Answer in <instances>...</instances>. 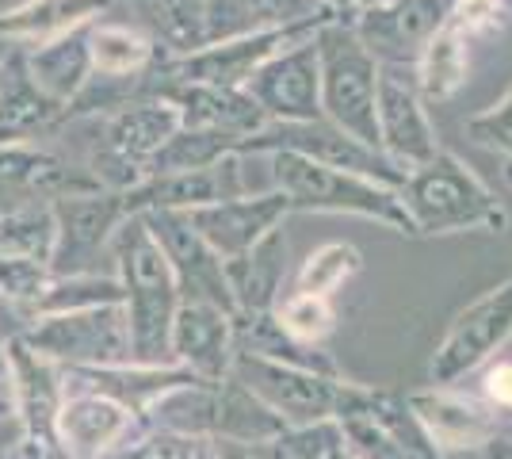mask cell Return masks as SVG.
Instances as JSON below:
<instances>
[{"instance_id": "17", "label": "cell", "mask_w": 512, "mask_h": 459, "mask_svg": "<svg viewBox=\"0 0 512 459\" xmlns=\"http://www.w3.org/2000/svg\"><path fill=\"white\" fill-rule=\"evenodd\" d=\"M54 207V257L50 272L54 276H81L96 272V261L111 245L115 226L123 222V192H85V196H62L50 199Z\"/></svg>"}, {"instance_id": "32", "label": "cell", "mask_w": 512, "mask_h": 459, "mask_svg": "<svg viewBox=\"0 0 512 459\" xmlns=\"http://www.w3.org/2000/svg\"><path fill=\"white\" fill-rule=\"evenodd\" d=\"M146 429L184 433V437H211L218 433V383L188 379L161 391L150 406L138 414Z\"/></svg>"}, {"instance_id": "20", "label": "cell", "mask_w": 512, "mask_h": 459, "mask_svg": "<svg viewBox=\"0 0 512 459\" xmlns=\"http://www.w3.org/2000/svg\"><path fill=\"white\" fill-rule=\"evenodd\" d=\"M291 215L287 199L276 188L268 192H249L237 199H218L207 207L184 211V219L192 222V230L211 245L222 261H234L241 253H249L264 234H272Z\"/></svg>"}, {"instance_id": "35", "label": "cell", "mask_w": 512, "mask_h": 459, "mask_svg": "<svg viewBox=\"0 0 512 459\" xmlns=\"http://www.w3.org/2000/svg\"><path fill=\"white\" fill-rule=\"evenodd\" d=\"M360 268H363V253L352 241H325L314 253H306V261L295 272V287L291 291L333 299L348 280L360 276Z\"/></svg>"}, {"instance_id": "30", "label": "cell", "mask_w": 512, "mask_h": 459, "mask_svg": "<svg viewBox=\"0 0 512 459\" xmlns=\"http://www.w3.org/2000/svg\"><path fill=\"white\" fill-rule=\"evenodd\" d=\"M409 73H413V85L425 104H448L470 77V39L448 20L421 46Z\"/></svg>"}, {"instance_id": "23", "label": "cell", "mask_w": 512, "mask_h": 459, "mask_svg": "<svg viewBox=\"0 0 512 459\" xmlns=\"http://www.w3.org/2000/svg\"><path fill=\"white\" fill-rule=\"evenodd\" d=\"M234 314L211 303H180L169 333V360L184 372L218 383L234 364Z\"/></svg>"}, {"instance_id": "11", "label": "cell", "mask_w": 512, "mask_h": 459, "mask_svg": "<svg viewBox=\"0 0 512 459\" xmlns=\"http://www.w3.org/2000/svg\"><path fill=\"white\" fill-rule=\"evenodd\" d=\"M241 387L272 406L287 425H318V421H333L337 414V402H341L344 375H321L310 368H295V364H279L268 356H256V352H234V364H230Z\"/></svg>"}, {"instance_id": "45", "label": "cell", "mask_w": 512, "mask_h": 459, "mask_svg": "<svg viewBox=\"0 0 512 459\" xmlns=\"http://www.w3.org/2000/svg\"><path fill=\"white\" fill-rule=\"evenodd\" d=\"M0 459H27L23 456V429L16 414L0 417Z\"/></svg>"}, {"instance_id": "9", "label": "cell", "mask_w": 512, "mask_h": 459, "mask_svg": "<svg viewBox=\"0 0 512 459\" xmlns=\"http://www.w3.org/2000/svg\"><path fill=\"white\" fill-rule=\"evenodd\" d=\"M512 341V276L486 287L478 299H470L436 349L428 356V383L432 387H459L467 375L482 372L497 360Z\"/></svg>"}, {"instance_id": "24", "label": "cell", "mask_w": 512, "mask_h": 459, "mask_svg": "<svg viewBox=\"0 0 512 459\" xmlns=\"http://www.w3.org/2000/svg\"><path fill=\"white\" fill-rule=\"evenodd\" d=\"M146 96L169 100L172 108H176V115H180V127H188V131H222L245 142L249 134H256L268 123V115L256 108V100L245 88L157 85Z\"/></svg>"}, {"instance_id": "50", "label": "cell", "mask_w": 512, "mask_h": 459, "mask_svg": "<svg viewBox=\"0 0 512 459\" xmlns=\"http://www.w3.org/2000/svg\"><path fill=\"white\" fill-rule=\"evenodd\" d=\"M325 459H356V456H352V448H348V444H341V448H333Z\"/></svg>"}, {"instance_id": "1", "label": "cell", "mask_w": 512, "mask_h": 459, "mask_svg": "<svg viewBox=\"0 0 512 459\" xmlns=\"http://www.w3.org/2000/svg\"><path fill=\"white\" fill-rule=\"evenodd\" d=\"M107 253L115 257V276L123 284L134 364H172L169 333L180 306V287L146 215H123Z\"/></svg>"}, {"instance_id": "15", "label": "cell", "mask_w": 512, "mask_h": 459, "mask_svg": "<svg viewBox=\"0 0 512 459\" xmlns=\"http://www.w3.org/2000/svg\"><path fill=\"white\" fill-rule=\"evenodd\" d=\"M375 146L386 161L409 173L432 161L440 146V134L428 119V108L421 92L413 85L409 69H390L383 66L379 73V104H375Z\"/></svg>"}, {"instance_id": "28", "label": "cell", "mask_w": 512, "mask_h": 459, "mask_svg": "<svg viewBox=\"0 0 512 459\" xmlns=\"http://www.w3.org/2000/svg\"><path fill=\"white\" fill-rule=\"evenodd\" d=\"M226 264V284L234 295L237 314H272L283 299V280H287V238L283 226L264 234L249 253H241Z\"/></svg>"}, {"instance_id": "37", "label": "cell", "mask_w": 512, "mask_h": 459, "mask_svg": "<svg viewBox=\"0 0 512 459\" xmlns=\"http://www.w3.org/2000/svg\"><path fill=\"white\" fill-rule=\"evenodd\" d=\"M276 322L283 333H291L302 345H325L337 329V306L325 295H306V291H287L276 303Z\"/></svg>"}, {"instance_id": "19", "label": "cell", "mask_w": 512, "mask_h": 459, "mask_svg": "<svg viewBox=\"0 0 512 459\" xmlns=\"http://www.w3.org/2000/svg\"><path fill=\"white\" fill-rule=\"evenodd\" d=\"M146 222H150L153 238H157L172 276H176L180 303H211L234 314V295H230V284H226V264L207 241L195 234L192 222L184 219L180 211H150Z\"/></svg>"}, {"instance_id": "25", "label": "cell", "mask_w": 512, "mask_h": 459, "mask_svg": "<svg viewBox=\"0 0 512 459\" xmlns=\"http://www.w3.org/2000/svg\"><path fill=\"white\" fill-rule=\"evenodd\" d=\"M65 123V108L54 104L43 88L31 81L23 46H8L0 58V146L4 142H35Z\"/></svg>"}, {"instance_id": "8", "label": "cell", "mask_w": 512, "mask_h": 459, "mask_svg": "<svg viewBox=\"0 0 512 459\" xmlns=\"http://www.w3.org/2000/svg\"><path fill=\"white\" fill-rule=\"evenodd\" d=\"M176 131H180V115L169 100L138 96L100 119V150L92 157L88 173L107 192H127L146 176V165Z\"/></svg>"}, {"instance_id": "31", "label": "cell", "mask_w": 512, "mask_h": 459, "mask_svg": "<svg viewBox=\"0 0 512 459\" xmlns=\"http://www.w3.org/2000/svg\"><path fill=\"white\" fill-rule=\"evenodd\" d=\"M88 54H92V73L111 77V81L146 77L165 58V50L153 43L142 27L107 20H96L88 27Z\"/></svg>"}, {"instance_id": "39", "label": "cell", "mask_w": 512, "mask_h": 459, "mask_svg": "<svg viewBox=\"0 0 512 459\" xmlns=\"http://www.w3.org/2000/svg\"><path fill=\"white\" fill-rule=\"evenodd\" d=\"M50 280H54L50 264L31 261V257H0V299L12 303L27 318L39 314Z\"/></svg>"}, {"instance_id": "4", "label": "cell", "mask_w": 512, "mask_h": 459, "mask_svg": "<svg viewBox=\"0 0 512 459\" xmlns=\"http://www.w3.org/2000/svg\"><path fill=\"white\" fill-rule=\"evenodd\" d=\"M314 43L321 66V119L363 146H375V104H379L383 66L363 50L356 31L341 20L321 23Z\"/></svg>"}, {"instance_id": "18", "label": "cell", "mask_w": 512, "mask_h": 459, "mask_svg": "<svg viewBox=\"0 0 512 459\" xmlns=\"http://www.w3.org/2000/svg\"><path fill=\"white\" fill-rule=\"evenodd\" d=\"M245 92L256 108L268 115V123H310L321 119V66L318 43H302L279 50L249 77Z\"/></svg>"}, {"instance_id": "29", "label": "cell", "mask_w": 512, "mask_h": 459, "mask_svg": "<svg viewBox=\"0 0 512 459\" xmlns=\"http://www.w3.org/2000/svg\"><path fill=\"white\" fill-rule=\"evenodd\" d=\"M23 62L31 81L43 88L54 104H62L69 111V104L85 92V85L92 81V54H88V27L69 31L62 39L43 46H27Z\"/></svg>"}, {"instance_id": "5", "label": "cell", "mask_w": 512, "mask_h": 459, "mask_svg": "<svg viewBox=\"0 0 512 459\" xmlns=\"http://www.w3.org/2000/svg\"><path fill=\"white\" fill-rule=\"evenodd\" d=\"M333 16L321 20H302L291 27H272V31H249L237 39H222L192 54H176V58H161L157 66L142 77V96L157 85H222V88H245L249 77L264 66L268 58H276L279 50L314 39L321 31V23H329Z\"/></svg>"}, {"instance_id": "33", "label": "cell", "mask_w": 512, "mask_h": 459, "mask_svg": "<svg viewBox=\"0 0 512 459\" xmlns=\"http://www.w3.org/2000/svg\"><path fill=\"white\" fill-rule=\"evenodd\" d=\"M287 429V421L264 406L249 387H241L234 375L218 379V433L214 440H234V444H260Z\"/></svg>"}, {"instance_id": "6", "label": "cell", "mask_w": 512, "mask_h": 459, "mask_svg": "<svg viewBox=\"0 0 512 459\" xmlns=\"http://www.w3.org/2000/svg\"><path fill=\"white\" fill-rule=\"evenodd\" d=\"M333 421L356 459H444L409 414L406 398L386 387L344 379Z\"/></svg>"}, {"instance_id": "12", "label": "cell", "mask_w": 512, "mask_h": 459, "mask_svg": "<svg viewBox=\"0 0 512 459\" xmlns=\"http://www.w3.org/2000/svg\"><path fill=\"white\" fill-rule=\"evenodd\" d=\"M4 349H8V368H12V410L23 429V456L54 459L62 452L54 437V421L65 398L62 368L46 360L43 352L31 349L20 333H12Z\"/></svg>"}, {"instance_id": "40", "label": "cell", "mask_w": 512, "mask_h": 459, "mask_svg": "<svg viewBox=\"0 0 512 459\" xmlns=\"http://www.w3.org/2000/svg\"><path fill=\"white\" fill-rule=\"evenodd\" d=\"M115 459H218V444L211 437H184L165 429H138L115 452Z\"/></svg>"}, {"instance_id": "44", "label": "cell", "mask_w": 512, "mask_h": 459, "mask_svg": "<svg viewBox=\"0 0 512 459\" xmlns=\"http://www.w3.org/2000/svg\"><path fill=\"white\" fill-rule=\"evenodd\" d=\"M482 398L497 410V417H512V356H497L482 368Z\"/></svg>"}, {"instance_id": "48", "label": "cell", "mask_w": 512, "mask_h": 459, "mask_svg": "<svg viewBox=\"0 0 512 459\" xmlns=\"http://www.w3.org/2000/svg\"><path fill=\"white\" fill-rule=\"evenodd\" d=\"M0 391L12 394V368H8V349H4V337H0Z\"/></svg>"}, {"instance_id": "27", "label": "cell", "mask_w": 512, "mask_h": 459, "mask_svg": "<svg viewBox=\"0 0 512 459\" xmlns=\"http://www.w3.org/2000/svg\"><path fill=\"white\" fill-rule=\"evenodd\" d=\"M115 0H23L0 12V43L8 46H43L69 31L92 27L104 20Z\"/></svg>"}, {"instance_id": "14", "label": "cell", "mask_w": 512, "mask_h": 459, "mask_svg": "<svg viewBox=\"0 0 512 459\" xmlns=\"http://www.w3.org/2000/svg\"><path fill=\"white\" fill-rule=\"evenodd\" d=\"M451 20V0H371L348 20L363 50L390 69H409L421 46Z\"/></svg>"}, {"instance_id": "26", "label": "cell", "mask_w": 512, "mask_h": 459, "mask_svg": "<svg viewBox=\"0 0 512 459\" xmlns=\"http://www.w3.org/2000/svg\"><path fill=\"white\" fill-rule=\"evenodd\" d=\"M0 184L20 188L31 199H62L100 192V180L88 169H73L54 150L35 142H4L0 146Z\"/></svg>"}, {"instance_id": "47", "label": "cell", "mask_w": 512, "mask_h": 459, "mask_svg": "<svg viewBox=\"0 0 512 459\" xmlns=\"http://www.w3.org/2000/svg\"><path fill=\"white\" fill-rule=\"evenodd\" d=\"M478 452H482V459H512V437L509 433H493Z\"/></svg>"}, {"instance_id": "43", "label": "cell", "mask_w": 512, "mask_h": 459, "mask_svg": "<svg viewBox=\"0 0 512 459\" xmlns=\"http://www.w3.org/2000/svg\"><path fill=\"white\" fill-rule=\"evenodd\" d=\"M249 8H253L256 31H272V27H291V23L329 16L321 8V0H249Z\"/></svg>"}, {"instance_id": "3", "label": "cell", "mask_w": 512, "mask_h": 459, "mask_svg": "<svg viewBox=\"0 0 512 459\" xmlns=\"http://www.w3.org/2000/svg\"><path fill=\"white\" fill-rule=\"evenodd\" d=\"M417 238H448V234H505L509 207L493 196V188L470 169L459 153L440 150L421 169H409L398 184Z\"/></svg>"}, {"instance_id": "34", "label": "cell", "mask_w": 512, "mask_h": 459, "mask_svg": "<svg viewBox=\"0 0 512 459\" xmlns=\"http://www.w3.org/2000/svg\"><path fill=\"white\" fill-rule=\"evenodd\" d=\"M54 207L50 199H23L0 215V257H31L50 264L54 257Z\"/></svg>"}, {"instance_id": "49", "label": "cell", "mask_w": 512, "mask_h": 459, "mask_svg": "<svg viewBox=\"0 0 512 459\" xmlns=\"http://www.w3.org/2000/svg\"><path fill=\"white\" fill-rule=\"evenodd\" d=\"M16 410H12V394H4L0 391V417H12Z\"/></svg>"}, {"instance_id": "42", "label": "cell", "mask_w": 512, "mask_h": 459, "mask_svg": "<svg viewBox=\"0 0 512 459\" xmlns=\"http://www.w3.org/2000/svg\"><path fill=\"white\" fill-rule=\"evenodd\" d=\"M451 23L467 39H486L509 27V0H451Z\"/></svg>"}, {"instance_id": "38", "label": "cell", "mask_w": 512, "mask_h": 459, "mask_svg": "<svg viewBox=\"0 0 512 459\" xmlns=\"http://www.w3.org/2000/svg\"><path fill=\"white\" fill-rule=\"evenodd\" d=\"M104 303H123L119 276H100V272L54 276L46 299L39 303V314H65V310H88V306H104Z\"/></svg>"}, {"instance_id": "13", "label": "cell", "mask_w": 512, "mask_h": 459, "mask_svg": "<svg viewBox=\"0 0 512 459\" xmlns=\"http://www.w3.org/2000/svg\"><path fill=\"white\" fill-rule=\"evenodd\" d=\"M256 192L249 173V153H226L207 169L188 173H146L134 188L123 192L127 215H150V211H195L218 199H237Z\"/></svg>"}, {"instance_id": "7", "label": "cell", "mask_w": 512, "mask_h": 459, "mask_svg": "<svg viewBox=\"0 0 512 459\" xmlns=\"http://www.w3.org/2000/svg\"><path fill=\"white\" fill-rule=\"evenodd\" d=\"M20 337L58 368H115L134 364L130 352V326L123 303L65 310V314H39L27 318Z\"/></svg>"}, {"instance_id": "2", "label": "cell", "mask_w": 512, "mask_h": 459, "mask_svg": "<svg viewBox=\"0 0 512 459\" xmlns=\"http://www.w3.org/2000/svg\"><path fill=\"white\" fill-rule=\"evenodd\" d=\"M268 161V188H276L287 199L291 215L306 211V215H356V219L379 222L394 234L417 238L413 219H409L406 203L398 196L394 184L371 180L363 173H348V169H333L310 161L302 153H264Z\"/></svg>"}, {"instance_id": "16", "label": "cell", "mask_w": 512, "mask_h": 459, "mask_svg": "<svg viewBox=\"0 0 512 459\" xmlns=\"http://www.w3.org/2000/svg\"><path fill=\"white\" fill-rule=\"evenodd\" d=\"M302 153L310 161L321 165H333V169H348V173H363L371 180H383V184H402L406 173H398L383 153L375 146H363L356 138H348L344 131H337L333 123L325 119H310V123H264L256 134H249L241 142L237 153Z\"/></svg>"}, {"instance_id": "21", "label": "cell", "mask_w": 512, "mask_h": 459, "mask_svg": "<svg viewBox=\"0 0 512 459\" xmlns=\"http://www.w3.org/2000/svg\"><path fill=\"white\" fill-rule=\"evenodd\" d=\"M409 414L425 429V437L448 456V452H470L482 448L497 429V410L478 394H467L459 387H421L406 394Z\"/></svg>"}, {"instance_id": "10", "label": "cell", "mask_w": 512, "mask_h": 459, "mask_svg": "<svg viewBox=\"0 0 512 459\" xmlns=\"http://www.w3.org/2000/svg\"><path fill=\"white\" fill-rule=\"evenodd\" d=\"M165 58L256 31L249 0H127Z\"/></svg>"}, {"instance_id": "41", "label": "cell", "mask_w": 512, "mask_h": 459, "mask_svg": "<svg viewBox=\"0 0 512 459\" xmlns=\"http://www.w3.org/2000/svg\"><path fill=\"white\" fill-rule=\"evenodd\" d=\"M463 134H467V142H474L478 150L512 157V85L505 88L501 100H493L490 108L474 111L467 123H463Z\"/></svg>"}, {"instance_id": "36", "label": "cell", "mask_w": 512, "mask_h": 459, "mask_svg": "<svg viewBox=\"0 0 512 459\" xmlns=\"http://www.w3.org/2000/svg\"><path fill=\"white\" fill-rule=\"evenodd\" d=\"M241 150V138L222 131H180L161 146V153L146 165V173H188V169H207L214 161H222L226 153Z\"/></svg>"}, {"instance_id": "46", "label": "cell", "mask_w": 512, "mask_h": 459, "mask_svg": "<svg viewBox=\"0 0 512 459\" xmlns=\"http://www.w3.org/2000/svg\"><path fill=\"white\" fill-rule=\"evenodd\" d=\"M363 4H371V0H321V8L333 16V20H341V23H348L356 12H360Z\"/></svg>"}, {"instance_id": "22", "label": "cell", "mask_w": 512, "mask_h": 459, "mask_svg": "<svg viewBox=\"0 0 512 459\" xmlns=\"http://www.w3.org/2000/svg\"><path fill=\"white\" fill-rule=\"evenodd\" d=\"M138 429H142V421L130 414L123 402L88 391H65L58 421H54L58 448L69 459L115 456Z\"/></svg>"}, {"instance_id": "51", "label": "cell", "mask_w": 512, "mask_h": 459, "mask_svg": "<svg viewBox=\"0 0 512 459\" xmlns=\"http://www.w3.org/2000/svg\"><path fill=\"white\" fill-rule=\"evenodd\" d=\"M505 180H509V188H512V157H505Z\"/></svg>"}]
</instances>
